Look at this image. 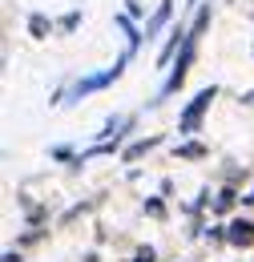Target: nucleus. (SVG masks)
<instances>
[{"label": "nucleus", "instance_id": "8", "mask_svg": "<svg viewBox=\"0 0 254 262\" xmlns=\"http://www.w3.org/2000/svg\"><path fill=\"white\" fill-rule=\"evenodd\" d=\"M154 145H158V137H145V141H133V145H129L125 154H121V162H137V158H141V154H150Z\"/></svg>", "mask_w": 254, "mask_h": 262}, {"label": "nucleus", "instance_id": "2", "mask_svg": "<svg viewBox=\"0 0 254 262\" xmlns=\"http://www.w3.org/2000/svg\"><path fill=\"white\" fill-rule=\"evenodd\" d=\"M194 57H198V36H186V45H182V53H178V65L170 69V77H165V89H161V93H178V89H182V81H186V73H190Z\"/></svg>", "mask_w": 254, "mask_h": 262}, {"label": "nucleus", "instance_id": "5", "mask_svg": "<svg viewBox=\"0 0 254 262\" xmlns=\"http://www.w3.org/2000/svg\"><path fill=\"white\" fill-rule=\"evenodd\" d=\"M170 16H174V0H161V4H158V12H154V16L145 20V40H154V36H158L161 29L170 25Z\"/></svg>", "mask_w": 254, "mask_h": 262}, {"label": "nucleus", "instance_id": "4", "mask_svg": "<svg viewBox=\"0 0 254 262\" xmlns=\"http://www.w3.org/2000/svg\"><path fill=\"white\" fill-rule=\"evenodd\" d=\"M186 36H190V29H170V40L161 45V53H158V65H170L174 61V53H182V45H186Z\"/></svg>", "mask_w": 254, "mask_h": 262}, {"label": "nucleus", "instance_id": "11", "mask_svg": "<svg viewBox=\"0 0 254 262\" xmlns=\"http://www.w3.org/2000/svg\"><path fill=\"white\" fill-rule=\"evenodd\" d=\"M77 25H81V12H69V16L57 20V29H65V33H69V29H77Z\"/></svg>", "mask_w": 254, "mask_h": 262}, {"label": "nucleus", "instance_id": "14", "mask_svg": "<svg viewBox=\"0 0 254 262\" xmlns=\"http://www.w3.org/2000/svg\"><path fill=\"white\" fill-rule=\"evenodd\" d=\"M4 262H25V258H20V250H8V254H4Z\"/></svg>", "mask_w": 254, "mask_h": 262}, {"label": "nucleus", "instance_id": "10", "mask_svg": "<svg viewBox=\"0 0 254 262\" xmlns=\"http://www.w3.org/2000/svg\"><path fill=\"white\" fill-rule=\"evenodd\" d=\"M230 206H234V190H222V194L214 198V210H222V214H226Z\"/></svg>", "mask_w": 254, "mask_h": 262}, {"label": "nucleus", "instance_id": "6", "mask_svg": "<svg viewBox=\"0 0 254 262\" xmlns=\"http://www.w3.org/2000/svg\"><path fill=\"white\" fill-rule=\"evenodd\" d=\"M117 29L129 36V49H137V45L145 40V33H137V25H133V16H129V12H121V16H117Z\"/></svg>", "mask_w": 254, "mask_h": 262}, {"label": "nucleus", "instance_id": "7", "mask_svg": "<svg viewBox=\"0 0 254 262\" xmlns=\"http://www.w3.org/2000/svg\"><path fill=\"white\" fill-rule=\"evenodd\" d=\"M29 33L36 36V40H45V36L53 33V20H49V16H40V12H32V16H29Z\"/></svg>", "mask_w": 254, "mask_h": 262}, {"label": "nucleus", "instance_id": "12", "mask_svg": "<svg viewBox=\"0 0 254 262\" xmlns=\"http://www.w3.org/2000/svg\"><path fill=\"white\" fill-rule=\"evenodd\" d=\"M145 214H150V218H161V214H165V206L154 198V202H145Z\"/></svg>", "mask_w": 254, "mask_h": 262}, {"label": "nucleus", "instance_id": "1", "mask_svg": "<svg viewBox=\"0 0 254 262\" xmlns=\"http://www.w3.org/2000/svg\"><path fill=\"white\" fill-rule=\"evenodd\" d=\"M214 97H218V89L206 85V89L182 109V117H178V133H198V129H202V117H206V109H210V101H214Z\"/></svg>", "mask_w": 254, "mask_h": 262}, {"label": "nucleus", "instance_id": "3", "mask_svg": "<svg viewBox=\"0 0 254 262\" xmlns=\"http://www.w3.org/2000/svg\"><path fill=\"white\" fill-rule=\"evenodd\" d=\"M226 242L238 246V250H250L254 246V222L250 218H234V222L226 226Z\"/></svg>", "mask_w": 254, "mask_h": 262}, {"label": "nucleus", "instance_id": "13", "mask_svg": "<svg viewBox=\"0 0 254 262\" xmlns=\"http://www.w3.org/2000/svg\"><path fill=\"white\" fill-rule=\"evenodd\" d=\"M133 262H154V250H150V246H141V250H137V258Z\"/></svg>", "mask_w": 254, "mask_h": 262}, {"label": "nucleus", "instance_id": "15", "mask_svg": "<svg viewBox=\"0 0 254 262\" xmlns=\"http://www.w3.org/2000/svg\"><path fill=\"white\" fill-rule=\"evenodd\" d=\"M246 202H250V206H254V190H250V194H246Z\"/></svg>", "mask_w": 254, "mask_h": 262}, {"label": "nucleus", "instance_id": "9", "mask_svg": "<svg viewBox=\"0 0 254 262\" xmlns=\"http://www.w3.org/2000/svg\"><path fill=\"white\" fill-rule=\"evenodd\" d=\"M206 154H210V149H206L202 141H186V145H178V158H182V162H198V158H206Z\"/></svg>", "mask_w": 254, "mask_h": 262}]
</instances>
